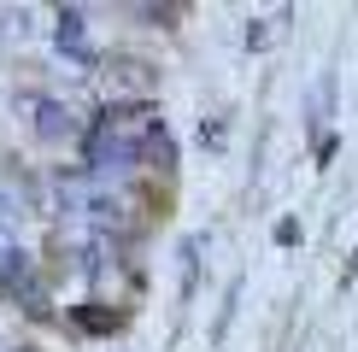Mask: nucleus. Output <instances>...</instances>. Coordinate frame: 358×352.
I'll use <instances>...</instances> for the list:
<instances>
[{"label": "nucleus", "instance_id": "obj_1", "mask_svg": "<svg viewBox=\"0 0 358 352\" xmlns=\"http://www.w3.org/2000/svg\"><path fill=\"white\" fill-rule=\"evenodd\" d=\"M36 129H41V135H48V141H59V135H65V106H53V100H41V106H36Z\"/></svg>", "mask_w": 358, "mask_h": 352}, {"label": "nucleus", "instance_id": "obj_2", "mask_svg": "<svg viewBox=\"0 0 358 352\" xmlns=\"http://www.w3.org/2000/svg\"><path fill=\"white\" fill-rule=\"evenodd\" d=\"M59 47L83 53V18H77V12H59Z\"/></svg>", "mask_w": 358, "mask_h": 352}]
</instances>
